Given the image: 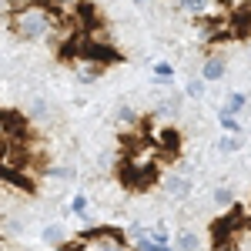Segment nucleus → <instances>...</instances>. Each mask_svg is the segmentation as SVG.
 <instances>
[{
    "label": "nucleus",
    "mask_w": 251,
    "mask_h": 251,
    "mask_svg": "<svg viewBox=\"0 0 251 251\" xmlns=\"http://www.w3.org/2000/svg\"><path fill=\"white\" fill-rule=\"evenodd\" d=\"M10 27H14V34H17L20 40L34 44V40H44L54 30V20H50V14H47L44 7H24L17 17L10 20Z\"/></svg>",
    "instance_id": "1"
},
{
    "label": "nucleus",
    "mask_w": 251,
    "mask_h": 251,
    "mask_svg": "<svg viewBox=\"0 0 251 251\" xmlns=\"http://www.w3.org/2000/svg\"><path fill=\"white\" fill-rule=\"evenodd\" d=\"M161 188H164V194H168V198H174V201H188V198H191V191H194V181L188 177V174L174 171V174H164Z\"/></svg>",
    "instance_id": "2"
},
{
    "label": "nucleus",
    "mask_w": 251,
    "mask_h": 251,
    "mask_svg": "<svg viewBox=\"0 0 251 251\" xmlns=\"http://www.w3.org/2000/svg\"><path fill=\"white\" fill-rule=\"evenodd\" d=\"M225 71H228V64H225V57H218V54H211V57L204 60V64H201V80H204V84H208V80H221L225 77Z\"/></svg>",
    "instance_id": "3"
},
{
    "label": "nucleus",
    "mask_w": 251,
    "mask_h": 251,
    "mask_svg": "<svg viewBox=\"0 0 251 251\" xmlns=\"http://www.w3.org/2000/svg\"><path fill=\"white\" fill-rule=\"evenodd\" d=\"M174 7L188 17H204L214 10V0H174Z\"/></svg>",
    "instance_id": "4"
},
{
    "label": "nucleus",
    "mask_w": 251,
    "mask_h": 251,
    "mask_svg": "<svg viewBox=\"0 0 251 251\" xmlns=\"http://www.w3.org/2000/svg\"><path fill=\"white\" fill-rule=\"evenodd\" d=\"M40 241H44L47 248H60V245L67 241V231H64V225H47V228L40 231Z\"/></svg>",
    "instance_id": "5"
},
{
    "label": "nucleus",
    "mask_w": 251,
    "mask_h": 251,
    "mask_svg": "<svg viewBox=\"0 0 251 251\" xmlns=\"http://www.w3.org/2000/svg\"><path fill=\"white\" fill-rule=\"evenodd\" d=\"M245 107H248V94H245V91H234V94H228V100H225V107H221V111L234 117V114H241Z\"/></svg>",
    "instance_id": "6"
},
{
    "label": "nucleus",
    "mask_w": 251,
    "mask_h": 251,
    "mask_svg": "<svg viewBox=\"0 0 251 251\" xmlns=\"http://www.w3.org/2000/svg\"><path fill=\"white\" fill-rule=\"evenodd\" d=\"M198 248H201V238L194 231H181L174 238V251H198Z\"/></svg>",
    "instance_id": "7"
},
{
    "label": "nucleus",
    "mask_w": 251,
    "mask_h": 251,
    "mask_svg": "<svg viewBox=\"0 0 251 251\" xmlns=\"http://www.w3.org/2000/svg\"><path fill=\"white\" fill-rule=\"evenodd\" d=\"M157 144H161V148H164V151H177V144H181V134H177V131H174V127H164V131H161V134H157Z\"/></svg>",
    "instance_id": "8"
},
{
    "label": "nucleus",
    "mask_w": 251,
    "mask_h": 251,
    "mask_svg": "<svg viewBox=\"0 0 251 251\" xmlns=\"http://www.w3.org/2000/svg\"><path fill=\"white\" fill-rule=\"evenodd\" d=\"M100 74H104V64H80L77 67V77L84 80V84H94Z\"/></svg>",
    "instance_id": "9"
},
{
    "label": "nucleus",
    "mask_w": 251,
    "mask_h": 251,
    "mask_svg": "<svg viewBox=\"0 0 251 251\" xmlns=\"http://www.w3.org/2000/svg\"><path fill=\"white\" fill-rule=\"evenodd\" d=\"M114 117H117V124H121V127H127V124H137V111L131 107V104H121V107L114 111Z\"/></svg>",
    "instance_id": "10"
},
{
    "label": "nucleus",
    "mask_w": 251,
    "mask_h": 251,
    "mask_svg": "<svg viewBox=\"0 0 251 251\" xmlns=\"http://www.w3.org/2000/svg\"><path fill=\"white\" fill-rule=\"evenodd\" d=\"M204 91H208V84H204L201 77H194V80H188V84H184V94L191 97V100H201V97H204Z\"/></svg>",
    "instance_id": "11"
},
{
    "label": "nucleus",
    "mask_w": 251,
    "mask_h": 251,
    "mask_svg": "<svg viewBox=\"0 0 251 251\" xmlns=\"http://www.w3.org/2000/svg\"><path fill=\"white\" fill-rule=\"evenodd\" d=\"M241 148H245V137H241V134H225V137H221V151L234 154V151H241Z\"/></svg>",
    "instance_id": "12"
},
{
    "label": "nucleus",
    "mask_w": 251,
    "mask_h": 251,
    "mask_svg": "<svg viewBox=\"0 0 251 251\" xmlns=\"http://www.w3.org/2000/svg\"><path fill=\"white\" fill-rule=\"evenodd\" d=\"M214 204H221V208L234 204V191L231 188H218V191H214Z\"/></svg>",
    "instance_id": "13"
},
{
    "label": "nucleus",
    "mask_w": 251,
    "mask_h": 251,
    "mask_svg": "<svg viewBox=\"0 0 251 251\" xmlns=\"http://www.w3.org/2000/svg\"><path fill=\"white\" fill-rule=\"evenodd\" d=\"M71 211H74V214H84V211H87V198H84V194H74V201H71Z\"/></svg>",
    "instance_id": "14"
},
{
    "label": "nucleus",
    "mask_w": 251,
    "mask_h": 251,
    "mask_svg": "<svg viewBox=\"0 0 251 251\" xmlns=\"http://www.w3.org/2000/svg\"><path fill=\"white\" fill-rule=\"evenodd\" d=\"M154 74H157V77H164V80H171L174 71H171V64H164V60H161V64H154Z\"/></svg>",
    "instance_id": "15"
},
{
    "label": "nucleus",
    "mask_w": 251,
    "mask_h": 251,
    "mask_svg": "<svg viewBox=\"0 0 251 251\" xmlns=\"http://www.w3.org/2000/svg\"><path fill=\"white\" fill-rule=\"evenodd\" d=\"M131 3H134V7H141V10H144V7H151V0H131Z\"/></svg>",
    "instance_id": "16"
},
{
    "label": "nucleus",
    "mask_w": 251,
    "mask_h": 251,
    "mask_svg": "<svg viewBox=\"0 0 251 251\" xmlns=\"http://www.w3.org/2000/svg\"><path fill=\"white\" fill-rule=\"evenodd\" d=\"M168 251H174V248H168Z\"/></svg>",
    "instance_id": "17"
}]
</instances>
